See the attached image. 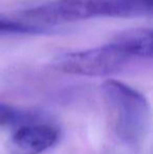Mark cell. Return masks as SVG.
<instances>
[{"mask_svg":"<svg viewBox=\"0 0 153 154\" xmlns=\"http://www.w3.org/2000/svg\"><path fill=\"white\" fill-rule=\"evenodd\" d=\"M101 94L116 137L126 145L143 140L150 124V105L145 95L116 80H106Z\"/></svg>","mask_w":153,"mask_h":154,"instance_id":"obj_1","label":"cell"},{"mask_svg":"<svg viewBox=\"0 0 153 154\" xmlns=\"http://www.w3.org/2000/svg\"><path fill=\"white\" fill-rule=\"evenodd\" d=\"M152 0H56L24 12L37 22L65 23L98 17H135L150 15Z\"/></svg>","mask_w":153,"mask_h":154,"instance_id":"obj_2","label":"cell"},{"mask_svg":"<svg viewBox=\"0 0 153 154\" xmlns=\"http://www.w3.org/2000/svg\"><path fill=\"white\" fill-rule=\"evenodd\" d=\"M131 60L130 54L112 39L103 46L60 56L54 62V67L68 75L104 77L120 71Z\"/></svg>","mask_w":153,"mask_h":154,"instance_id":"obj_3","label":"cell"},{"mask_svg":"<svg viewBox=\"0 0 153 154\" xmlns=\"http://www.w3.org/2000/svg\"><path fill=\"white\" fill-rule=\"evenodd\" d=\"M59 137L56 126L38 121L16 128L6 147L11 154H42L55 146Z\"/></svg>","mask_w":153,"mask_h":154,"instance_id":"obj_4","label":"cell"},{"mask_svg":"<svg viewBox=\"0 0 153 154\" xmlns=\"http://www.w3.org/2000/svg\"><path fill=\"white\" fill-rule=\"evenodd\" d=\"M133 59L152 57V31L150 29H133L116 35L115 38Z\"/></svg>","mask_w":153,"mask_h":154,"instance_id":"obj_5","label":"cell"},{"mask_svg":"<svg viewBox=\"0 0 153 154\" xmlns=\"http://www.w3.org/2000/svg\"><path fill=\"white\" fill-rule=\"evenodd\" d=\"M37 114L25 111L5 103H0V127L18 128L26 124L38 122Z\"/></svg>","mask_w":153,"mask_h":154,"instance_id":"obj_6","label":"cell"},{"mask_svg":"<svg viewBox=\"0 0 153 154\" xmlns=\"http://www.w3.org/2000/svg\"><path fill=\"white\" fill-rule=\"evenodd\" d=\"M35 31H37V27L0 17V35L21 34V32H31Z\"/></svg>","mask_w":153,"mask_h":154,"instance_id":"obj_7","label":"cell"}]
</instances>
